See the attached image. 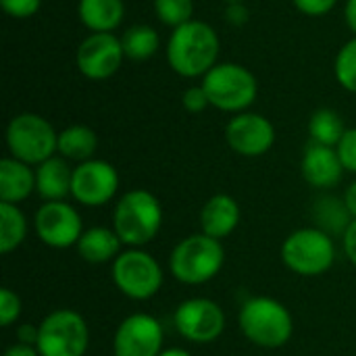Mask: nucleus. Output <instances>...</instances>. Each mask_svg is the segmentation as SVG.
<instances>
[{
  "label": "nucleus",
  "instance_id": "f257e3e1",
  "mask_svg": "<svg viewBox=\"0 0 356 356\" xmlns=\"http://www.w3.org/2000/svg\"><path fill=\"white\" fill-rule=\"evenodd\" d=\"M219 52L221 40L215 27L198 19L175 27L167 40V63L186 79L204 77L219 63Z\"/></svg>",
  "mask_w": 356,
  "mask_h": 356
},
{
  "label": "nucleus",
  "instance_id": "f03ea898",
  "mask_svg": "<svg viewBox=\"0 0 356 356\" xmlns=\"http://www.w3.org/2000/svg\"><path fill=\"white\" fill-rule=\"evenodd\" d=\"M163 207L159 198L148 190L125 192L113 211V229L121 242L129 248H142L150 244L163 227Z\"/></svg>",
  "mask_w": 356,
  "mask_h": 356
},
{
  "label": "nucleus",
  "instance_id": "7ed1b4c3",
  "mask_svg": "<svg viewBox=\"0 0 356 356\" xmlns=\"http://www.w3.org/2000/svg\"><path fill=\"white\" fill-rule=\"evenodd\" d=\"M238 325L244 338L259 348H282L294 334V319L286 305L269 296L248 298L238 315Z\"/></svg>",
  "mask_w": 356,
  "mask_h": 356
},
{
  "label": "nucleus",
  "instance_id": "20e7f679",
  "mask_svg": "<svg viewBox=\"0 0 356 356\" xmlns=\"http://www.w3.org/2000/svg\"><path fill=\"white\" fill-rule=\"evenodd\" d=\"M225 263L221 240L207 234H192L175 244L169 257L171 275L186 286H202L215 280Z\"/></svg>",
  "mask_w": 356,
  "mask_h": 356
},
{
  "label": "nucleus",
  "instance_id": "39448f33",
  "mask_svg": "<svg viewBox=\"0 0 356 356\" xmlns=\"http://www.w3.org/2000/svg\"><path fill=\"white\" fill-rule=\"evenodd\" d=\"M200 83L211 106L232 115L248 111L259 96V81L254 73L240 63H217Z\"/></svg>",
  "mask_w": 356,
  "mask_h": 356
},
{
  "label": "nucleus",
  "instance_id": "423d86ee",
  "mask_svg": "<svg viewBox=\"0 0 356 356\" xmlns=\"http://www.w3.org/2000/svg\"><path fill=\"white\" fill-rule=\"evenodd\" d=\"M6 148L13 159L38 167L58 154V131L38 113H19L6 125Z\"/></svg>",
  "mask_w": 356,
  "mask_h": 356
},
{
  "label": "nucleus",
  "instance_id": "0eeeda50",
  "mask_svg": "<svg viewBox=\"0 0 356 356\" xmlns=\"http://www.w3.org/2000/svg\"><path fill=\"white\" fill-rule=\"evenodd\" d=\"M282 261L300 277L323 275L336 263L334 238L319 227H300L284 240Z\"/></svg>",
  "mask_w": 356,
  "mask_h": 356
},
{
  "label": "nucleus",
  "instance_id": "6e6552de",
  "mask_svg": "<svg viewBox=\"0 0 356 356\" xmlns=\"http://www.w3.org/2000/svg\"><path fill=\"white\" fill-rule=\"evenodd\" d=\"M40 356H86L90 346V330L73 309H56L38 323Z\"/></svg>",
  "mask_w": 356,
  "mask_h": 356
},
{
  "label": "nucleus",
  "instance_id": "1a4fd4ad",
  "mask_svg": "<svg viewBox=\"0 0 356 356\" xmlns=\"http://www.w3.org/2000/svg\"><path fill=\"white\" fill-rule=\"evenodd\" d=\"M113 282L117 290L131 300H150L159 294L165 282L161 263L142 248L123 250L113 261Z\"/></svg>",
  "mask_w": 356,
  "mask_h": 356
},
{
  "label": "nucleus",
  "instance_id": "9d476101",
  "mask_svg": "<svg viewBox=\"0 0 356 356\" xmlns=\"http://www.w3.org/2000/svg\"><path fill=\"white\" fill-rule=\"evenodd\" d=\"M175 330L192 344H211L221 338L225 330V313L211 298H188L173 315Z\"/></svg>",
  "mask_w": 356,
  "mask_h": 356
},
{
  "label": "nucleus",
  "instance_id": "9b49d317",
  "mask_svg": "<svg viewBox=\"0 0 356 356\" xmlns=\"http://www.w3.org/2000/svg\"><path fill=\"white\" fill-rule=\"evenodd\" d=\"M123 60V44L115 33H90L79 42L75 52L77 71L92 81L111 79L121 69Z\"/></svg>",
  "mask_w": 356,
  "mask_h": 356
},
{
  "label": "nucleus",
  "instance_id": "f8f14e48",
  "mask_svg": "<svg viewBox=\"0 0 356 356\" xmlns=\"http://www.w3.org/2000/svg\"><path fill=\"white\" fill-rule=\"evenodd\" d=\"M33 227L42 244L56 250L77 246L81 234L86 232L81 215L67 200L44 202L35 213Z\"/></svg>",
  "mask_w": 356,
  "mask_h": 356
},
{
  "label": "nucleus",
  "instance_id": "ddd939ff",
  "mask_svg": "<svg viewBox=\"0 0 356 356\" xmlns=\"http://www.w3.org/2000/svg\"><path fill=\"white\" fill-rule=\"evenodd\" d=\"M119 190L117 169L102 159H90L73 169L71 196L75 202L96 209L108 204Z\"/></svg>",
  "mask_w": 356,
  "mask_h": 356
},
{
  "label": "nucleus",
  "instance_id": "4468645a",
  "mask_svg": "<svg viewBox=\"0 0 356 356\" xmlns=\"http://www.w3.org/2000/svg\"><path fill=\"white\" fill-rule=\"evenodd\" d=\"M165 340L161 321L148 313L125 317L113 338V356H159Z\"/></svg>",
  "mask_w": 356,
  "mask_h": 356
},
{
  "label": "nucleus",
  "instance_id": "2eb2a0df",
  "mask_svg": "<svg viewBox=\"0 0 356 356\" xmlns=\"http://www.w3.org/2000/svg\"><path fill=\"white\" fill-rule=\"evenodd\" d=\"M225 142L240 156H263L275 144V127L265 115L244 111L227 121Z\"/></svg>",
  "mask_w": 356,
  "mask_h": 356
},
{
  "label": "nucleus",
  "instance_id": "dca6fc26",
  "mask_svg": "<svg viewBox=\"0 0 356 356\" xmlns=\"http://www.w3.org/2000/svg\"><path fill=\"white\" fill-rule=\"evenodd\" d=\"M344 165L340 161V154L332 146L315 144L311 142L305 148L302 161H300V173L305 181L315 190H332L342 181Z\"/></svg>",
  "mask_w": 356,
  "mask_h": 356
},
{
  "label": "nucleus",
  "instance_id": "f3484780",
  "mask_svg": "<svg viewBox=\"0 0 356 356\" xmlns=\"http://www.w3.org/2000/svg\"><path fill=\"white\" fill-rule=\"evenodd\" d=\"M240 219H242L240 204L229 194L211 196L200 211L202 234H207L215 240H223V238L232 236L236 232V227L240 225Z\"/></svg>",
  "mask_w": 356,
  "mask_h": 356
},
{
  "label": "nucleus",
  "instance_id": "a211bd4d",
  "mask_svg": "<svg viewBox=\"0 0 356 356\" xmlns=\"http://www.w3.org/2000/svg\"><path fill=\"white\" fill-rule=\"evenodd\" d=\"M73 169L63 156H50L35 167V192L44 202H56L71 196Z\"/></svg>",
  "mask_w": 356,
  "mask_h": 356
},
{
  "label": "nucleus",
  "instance_id": "6ab92c4d",
  "mask_svg": "<svg viewBox=\"0 0 356 356\" xmlns=\"http://www.w3.org/2000/svg\"><path fill=\"white\" fill-rule=\"evenodd\" d=\"M35 190V169L13 156L0 161V202L19 204Z\"/></svg>",
  "mask_w": 356,
  "mask_h": 356
},
{
  "label": "nucleus",
  "instance_id": "aec40b11",
  "mask_svg": "<svg viewBox=\"0 0 356 356\" xmlns=\"http://www.w3.org/2000/svg\"><path fill=\"white\" fill-rule=\"evenodd\" d=\"M77 17L90 33H113L125 17L123 0H79Z\"/></svg>",
  "mask_w": 356,
  "mask_h": 356
},
{
  "label": "nucleus",
  "instance_id": "412c9836",
  "mask_svg": "<svg viewBox=\"0 0 356 356\" xmlns=\"http://www.w3.org/2000/svg\"><path fill=\"white\" fill-rule=\"evenodd\" d=\"M121 238L113 227H90L77 242V252L86 263L104 265L113 263L121 254Z\"/></svg>",
  "mask_w": 356,
  "mask_h": 356
},
{
  "label": "nucleus",
  "instance_id": "4be33fe9",
  "mask_svg": "<svg viewBox=\"0 0 356 356\" xmlns=\"http://www.w3.org/2000/svg\"><path fill=\"white\" fill-rule=\"evenodd\" d=\"M98 150V136L92 127L75 123L58 131V156L67 159L69 163H86L94 159Z\"/></svg>",
  "mask_w": 356,
  "mask_h": 356
},
{
  "label": "nucleus",
  "instance_id": "5701e85b",
  "mask_svg": "<svg viewBox=\"0 0 356 356\" xmlns=\"http://www.w3.org/2000/svg\"><path fill=\"white\" fill-rule=\"evenodd\" d=\"M121 44H123L125 58L142 63V60L152 58L159 52L161 35L154 27H150L146 23H138V25H131L123 31Z\"/></svg>",
  "mask_w": 356,
  "mask_h": 356
},
{
  "label": "nucleus",
  "instance_id": "b1692460",
  "mask_svg": "<svg viewBox=\"0 0 356 356\" xmlns=\"http://www.w3.org/2000/svg\"><path fill=\"white\" fill-rule=\"evenodd\" d=\"M313 219H315V227L332 234H346L348 225L353 223V215L344 202V198H336V196H321L315 207H313Z\"/></svg>",
  "mask_w": 356,
  "mask_h": 356
},
{
  "label": "nucleus",
  "instance_id": "393cba45",
  "mask_svg": "<svg viewBox=\"0 0 356 356\" xmlns=\"http://www.w3.org/2000/svg\"><path fill=\"white\" fill-rule=\"evenodd\" d=\"M27 238V219L17 204L0 202V252L10 254Z\"/></svg>",
  "mask_w": 356,
  "mask_h": 356
},
{
  "label": "nucleus",
  "instance_id": "a878e982",
  "mask_svg": "<svg viewBox=\"0 0 356 356\" xmlns=\"http://www.w3.org/2000/svg\"><path fill=\"white\" fill-rule=\"evenodd\" d=\"M346 129L348 127L344 125L342 117L334 108H317L309 119V136L311 142L315 144L336 148L344 138Z\"/></svg>",
  "mask_w": 356,
  "mask_h": 356
},
{
  "label": "nucleus",
  "instance_id": "bb28decb",
  "mask_svg": "<svg viewBox=\"0 0 356 356\" xmlns=\"http://www.w3.org/2000/svg\"><path fill=\"white\" fill-rule=\"evenodd\" d=\"M336 81L350 94H356V35L344 42L334 58Z\"/></svg>",
  "mask_w": 356,
  "mask_h": 356
},
{
  "label": "nucleus",
  "instance_id": "cd10ccee",
  "mask_svg": "<svg viewBox=\"0 0 356 356\" xmlns=\"http://www.w3.org/2000/svg\"><path fill=\"white\" fill-rule=\"evenodd\" d=\"M156 19L175 29L194 19V0H152Z\"/></svg>",
  "mask_w": 356,
  "mask_h": 356
},
{
  "label": "nucleus",
  "instance_id": "c85d7f7f",
  "mask_svg": "<svg viewBox=\"0 0 356 356\" xmlns=\"http://www.w3.org/2000/svg\"><path fill=\"white\" fill-rule=\"evenodd\" d=\"M21 298L17 292H13L10 288H2L0 290V325L2 327H10L19 317H21Z\"/></svg>",
  "mask_w": 356,
  "mask_h": 356
},
{
  "label": "nucleus",
  "instance_id": "c756f323",
  "mask_svg": "<svg viewBox=\"0 0 356 356\" xmlns=\"http://www.w3.org/2000/svg\"><path fill=\"white\" fill-rule=\"evenodd\" d=\"M181 106L192 113V115H198V113H204L209 106H211V100L202 88V83H196V86H190L184 90L181 94Z\"/></svg>",
  "mask_w": 356,
  "mask_h": 356
},
{
  "label": "nucleus",
  "instance_id": "7c9ffc66",
  "mask_svg": "<svg viewBox=\"0 0 356 356\" xmlns=\"http://www.w3.org/2000/svg\"><path fill=\"white\" fill-rule=\"evenodd\" d=\"M336 150L340 154V161H342L344 169L356 175V127L346 129V134L340 140V144L336 146Z\"/></svg>",
  "mask_w": 356,
  "mask_h": 356
},
{
  "label": "nucleus",
  "instance_id": "2f4dec72",
  "mask_svg": "<svg viewBox=\"0 0 356 356\" xmlns=\"http://www.w3.org/2000/svg\"><path fill=\"white\" fill-rule=\"evenodd\" d=\"M0 6L13 19H29L40 10L42 0H0Z\"/></svg>",
  "mask_w": 356,
  "mask_h": 356
},
{
  "label": "nucleus",
  "instance_id": "473e14b6",
  "mask_svg": "<svg viewBox=\"0 0 356 356\" xmlns=\"http://www.w3.org/2000/svg\"><path fill=\"white\" fill-rule=\"evenodd\" d=\"M292 4L307 17H325L336 8L338 0H292Z\"/></svg>",
  "mask_w": 356,
  "mask_h": 356
},
{
  "label": "nucleus",
  "instance_id": "72a5a7b5",
  "mask_svg": "<svg viewBox=\"0 0 356 356\" xmlns=\"http://www.w3.org/2000/svg\"><path fill=\"white\" fill-rule=\"evenodd\" d=\"M250 15H248V8L246 4H227L225 8V21L234 27H244L248 23Z\"/></svg>",
  "mask_w": 356,
  "mask_h": 356
},
{
  "label": "nucleus",
  "instance_id": "f704fd0d",
  "mask_svg": "<svg viewBox=\"0 0 356 356\" xmlns=\"http://www.w3.org/2000/svg\"><path fill=\"white\" fill-rule=\"evenodd\" d=\"M342 242H344V252L348 261L356 267V219H353V223L348 225L346 234L342 236Z\"/></svg>",
  "mask_w": 356,
  "mask_h": 356
},
{
  "label": "nucleus",
  "instance_id": "c9c22d12",
  "mask_svg": "<svg viewBox=\"0 0 356 356\" xmlns=\"http://www.w3.org/2000/svg\"><path fill=\"white\" fill-rule=\"evenodd\" d=\"M38 332H40L38 325L23 323V325L17 327V342L19 344H27V346H35L38 344Z\"/></svg>",
  "mask_w": 356,
  "mask_h": 356
},
{
  "label": "nucleus",
  "instance_id": "e433bc0d",
  "mask_svg": "<svg viewBox=\"0 0 356 356\" xmlns=\"http://www.w3.org/2000/svg\"><path fill=\"white\" fill-rule=\"evenodd\" d=\"M2 356H40V353H38L35 346H27V344H19L17 342V344L8 346Z\"/></svg>",
  "mask_w": 356,
  "mask_h": 356
},
{
  "label": "nucleus",
  "instance_id": "4c0bfd02",
  "mask_svg": "<svg viewBox=\"0 0 356 356\" xmlns=\"http://www.w3.org/2000/svg\"><path fill=\"white\" fill-rule=\"evenodd\" d=\"M344 21L348 25V29L356 35V0H346L344 4Z\"/></svg>",
  "mask_w": 356,
  "mask_h": 356
},
{
  "label": "nucleus",
  "instance_id": "58836bf2",
  "mask_svg": "<svg viewBox=\"0 0 356 356\" xmlns=\"http://www.w3.org/2000/svg\"><path fill=\"white\" fill-rule=\"evenodd\" d=\"M344 202H346V207H348L353 219H356V181H353V184L346 188V192H344Z\"/></svg>",
  "mask_w": 356,
  "mask_h": 356
},
{
  "label": "nucleus",
  "instance_id": "ea45409f",
  "mask_svg": "<svg viewBox=\"0 0 356 356\" xmlns=\"http://www.w3.org/2000/svg\"><path fill=\"white\" fill-rule=\"evenodd\" d=\"M159 356H192L188 350H184V348H165L163 353Z\"/></svg>",
  "mask_w": 356,
  "mask_h": 356
},
{
  "label": "nucleus",
  "instance_id": "a19ab883",
  "mask_svg": "<svg viewBox=\"0 0 356 356\" xmlns=\"http://www.w3.org/2000/svg\"><path fill=\"white\" fill-rule=\"evenodd\" d=\"M225 4H248L250 0H223Z\"/></svg>",
  "mask_w": 356,
  "mask_h": 356
}]
</instances>
